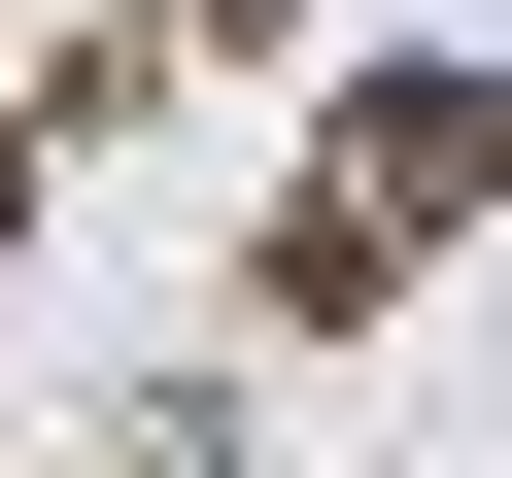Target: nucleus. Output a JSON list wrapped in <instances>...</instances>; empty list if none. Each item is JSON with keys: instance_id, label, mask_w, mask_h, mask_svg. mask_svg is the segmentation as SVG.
I'll return each mask as SVG.
<instances>
[{"instance_id": "f257e3e1", "label": "nucleus", "mask_w": 512, "mask_h": 478, "mask_svg": "<svg viewBox=\"0 0 512 478\" xmlns=\"http://www.w3.org/2000/svg\"><path fill=\"white\" fill-rule=\"evenodd\" d=\"M512 205V69H342L308 103V205H274V308H376Z\"/></svg>"}, {"instance_id": "f03ea898", "label": "nucleus", "mask_w": 512, "mask_h": 478, "mask_svg": "<svg viewBox=\"0 0 512 478\" xmlns=\"http://www.w3.org/2000/svg\"><path fill=\"white\" fill-rule=\"evenodd\" d=\"M137 35H205V69H239V35H274V0H137Z\"/></svg>"}]
</instances>
